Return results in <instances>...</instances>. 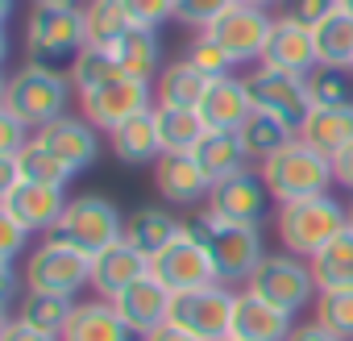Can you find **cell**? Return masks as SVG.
I'll return each mask as SVG.
<instances>
[{"instance_id": "obj_1", "label": "cell", "mask_w": 353, "mask_h": 341, "mask_svg": "<svg viewBox=\"0 0 353 341\" xmlns=\"http://www.w3.org/2000/svg\"><path fill=\"white\" fill-rule=\"evenodd\" d=\"M258 175L270 192L274 204H295V200H312V196H324L332 192L336 175H332V158L320 154L316 146H307L299 133L279 150L270 154L266 162H258Z\"/></svg>"}, {"instance_id": "obj_2", "label": "cell", "mask_w": 353, "mask_h": 341, "mask_svg": "<svg viewBox=\"0 0 353 341\" xmlns=\"http://www.w3.org/2000/svg\"><path fill=\"white\" fill-rule=\"evenodd\" d=\"M183 229L208 250L221 283H233V279H250L254 266L266 258V242H262V225H237V221H225L216 213H196L192 221H183Z\"/></svg>"}, {"instance_id": "obj_3", "label": "cell", "mask_w": 353, "mask_h": 341, "mask_svg": "<svg viewBox=\"0 0 353 341\" xmlns=\"http://www.w3.org/2000/svg\"><path fill=\"white\" fill-rule=\"evenodd\" d=\"M71 75L67 71H50V67H38V63H26L21 71H13L5 79V92H0V108H9L13 117H21L34 133L59 117H67V104H71Z\"/></svg>"}, {"instance_id": "obj_4", "label": "cell", "mask_w": 353, "mask_h": 341, "mask_svg": "<svg viewBox=\"0 0 353 341\" xmlns=\"http://www.w3.org/2000/svg\"><path fill=\"white\" fill-rule=\"evenodd\" d=\"M88 46L83 5H34L26 17V55L38 67L63 71Z\"/></svg>"}, {"instance_id": "obj_5", "label": "cell", "mask_w": 353, "mask_h": 341, "mask_svg": "<svg viewBox=\"0 0 353 341\" xmlns=\"http://www.w3.org/2000/svg\"><path fill=\"white\" fill-rule=\"evenodd\" d=\"M274 229H279V242H283L287 254H299V258L312 262L336 233L349 229V217H345V204L332 192H324V196H312V200L279 204Z\"/></svg>"}, {"instance_id": "obj_6", "label": "cell", "mask_w": 353, "mask_h": 341, "mask_svg": "<svg viewBox=\"0 0 353 341\" xmlns=\"http://www.w3.org/2000/svg\"><path fill=\"white\" fill-rule=\"evenodd\" d=\"M245 291H254V295H262L266 304H274V308H283V312H303V308H312L316 304V295H320V287H316V275H312V262L307 258H299V254H266L258 266H254V275L245 279Z\"/></svg>"}, {"instance_id": "obj_7", "label": "cell", "mask_w": 353, "mask_h": 341, "mask_svg": "<svg viewBox=\"0 0 353 341\" xmlns=\"http://www.w3.org/2000/svg\"><path fill=\"white\" fill-rule=\"evenodd\" d=\"M46 237H59V242L83 250L88 258H96L108 246L125 242V217L108 196H75L67 204L63 221L54 225V233H46Z\"/></svg>"}, {"instance_id": "obj_8", "label": "cell", "mask_w": 353, "mask_h": 341, "mask_svg": "<svg viewBox=\"0 0 353 341\" xmlns=\"http://www.w3.org/2000/svg\"><path fill=\"white\" fill-rule=\"evenodd\" d=\"M26 287L30 291H50V295H71L92 287V258L59 237H42L30 258H26V271H21Z\"/></svg>"}, {"instance_id": "obj_9", "label": "cell", "mask_w": 353, "mask_h": 341, "mask_svg": "<svg viewBox=\"0 0 353 341\" xmlns=\"http://www.w3.org/2000/svg\"><path fill=\"white\" fill-rule=\"evenodd\" d=\"M233 300H237V291L225 287L221 279L192 287V291H179L170 300V324L188 329L200 341H225L229 324H233Z\"/></svg>"}, {"instance_id": "obj_10", "label": "cell", "mask_w": 353, "mask_h": 341, "mask_svg": "<svg viewBox=\"0 0 353 341\" xmlns=\"http://www.w3.org/2000/svg\"><path fill=\"white\" fill-rule=\"evenodd\" d=\"M245 88H250V100L254 108L279 117L283 125H291L295 133L303 129L307 113H312V96H307V75H291V71H274V67H254L245 75Z\"/></svg>"}, {"instance_id": "obj_11", "label": "cell", "mask_w": 353, "mask_h": 341, "mask_svg": "<svg viewBox=\"0 0 353 341\" xmlns=\"http://www.w3.org/2000/svg\"><path fill=\"white\" fill-rule=\"evenodd\" d=\"M150 275L170 291V295H179V291H192V287H204V283H216V266L208 258V250L183 229L174 242H166L154 258H150Z\"/></svg>"}, {"instance_id": "obj_12", "label": "cell", "mask_w": 353, "mask_h": 341, "mask_svg": "<svg viewBox=\"0 0 353 341\" xmlns=\"http://www.w3.org/2000/svg\"><path fill=\"white\" fill-rule=\"evenodd\" d=\"M79 108H83V117H88L100 133H112V129H121L125 121H133V117H141V113L154 108V84L125 75V79L100 88V92L79 96Z\"/></svg>"}, {"instance_id": "obj_13", "label": "cell", "mask_w": 353, "mask_h": 341, "mask_svg": "<svg viewBox=\"0 0 353 341\" xmlns=\"http://www.w3.org/2000/svg\"><path fill=\"white\" fill-rule=\"evenodd\" d=\"M270 30H274V17L266 9H254V5H233L229 13H221L204 34L212 42H221L229 50V59L241 67V63H262V50L270 42Z\"/></svg>"}, {"instance_id": "obj_14", "label": "cell", "mask_w": 353, "mask_h": 341, "mask_svg": "<svg viewBox=\"0 0 353 341\" xmlns=\"http://www.w3.org/2000/svg\"><path fill=\"white\" fill-rule=\"evenodd\" d=\"M67 188H54V184H30V179H17L13 188L0 192V213L17 217L30 233H54V225L63 221L67 213Z\"/></svg>"}, {"instance_id": "obj_15", "label": "cell", "mask_w": 353, "mask_h": 341, "mask_svg": "<svg viewBox=\"0 0 353 341\" xmlns=\"http://www.w3.org/2000/svg\"><path fill=\"white\" fill-rule=\"evenodd\" d=\"M208 213H216V217H225V221H237V225H262L266 221V204H270V192H266V184H262V175L258 170H237V175H225V179H216L212 184V192H208Z\"/></svg>"}, {"instance_id": "obj_16", "label": "cell", "mask_w": 353, "mask_h": 341, "mask_svg": "<svg viewBox=\"0 0 353 341\" xmlns=\"http://www.w3.org/2000/svg\"><path fill=\"white\" fill-rule=\"evenodd\" d=\"M262 67H274V71H291V75H312L320 67L316 59V34L295 21V17H274V30H270V42L262 50Z\"/></svg>"}, {"instance_id": "obj_17", "label": "cell", "mask_w": 353, "mask_h": 341, "mask_svg": "<svg viewBox=\"0 0 353 341\" xmlns=\"http://www.w3.org/2000/svg\"><path fill=\"white\" fill-rule=\"evenodd\" d=\"M46 150H54L75 175L79 170H88L92 162H96V154H100V129L88 121V117H59V121H50V125H42L38 133H34Z\"/></svg>"}, {"instance_id": "obj_18", "label": "cell", "mask_w": 353, "mask_h": 341, "mask_svg": "<svg viewBox=\"0 0 353 341\" xmlns=\"http://www.w3.org/2000/svg\"><path fill=\"white\" fill-rule=\"evenodd\" d=\"M154 188H158V196L166 204L188 208V204L208 200L212 179L204 175V166L196 162V154H162L154 162Z\"/></svg>"}, {"instance_id": "obj_19", "label": "cell", "mask_w": 353, "mask_h": 341, "mask_svg": "<svg viewBox=\"0 0 353 341\" xmlns=\"http://www.w3.org/2000/svg\"><path fill=\"white\" fill-rule=\"evenodd\" d=\"M291 329H295V316H291V312L266 304L262 295H254V291H245V287L237 291L229 337H237V341H287Z\"/></svg>"}, {"instance_id": "obj_20", "label": "cell", "mask_w": 353, "mask_h": 341, "mask_svg": "<svg viewBox=\"0 0 353 341\" xmlns=\"http://www.w3.org/2000/svg\"><path fill=\"white\" fill-rule=\"evenodd\" d=\"M170 291L154 279V275H141L133 287H125L117 300H112V308L121 312V320L137 333V337H145V333H154V329H162L166 320H170Z\"/></svg>"}, {"instance_id": "obj_21", "label": "cell", "mask_w": 353, "mask_h": 341, "mask_svg": "<svg viewBox=\"0 0 353 341\" xmlns=\"http://www.w3.org/2000/svg\"><path fill=\"white\" fill-rule=\"evenodd\" d=\"M196 113L204 117L208 129H229V133H237V129L250 121V113H254L245 75H221V79H212Z\"/></svg>"}, {"instance_id": "obj_22", "label": "cell", "mask_w": 353, "mask_h": 341, "mask_svg": "<svg viewBox=\"0 0 353 341\" xmlns=\"http://www.w3.org/2000/svg\"><path fill=\"white\" fill-rule=\"evenodd\" d=\"M141 275H150V258L141 250H133L129 242H117V246H108L104 254L92 258V291L100 300H117Z\"/></svg>"}, {"instance_id": "obj_23", "label": "cell", "mask_w": 353, "mask_h": 341, "mask_svg": "<svg viewBox=\"0 0 353 341\" xmlns=\"http://www.w3.org/2000/svg\"><path fill=\"white\" fill-rule=\"evenodd\" d=\"M63 341H141V337L121 320V312L112 308V300L96 295L88 304H75V316L63 329Z\"/></svg>"}, {"instance_id": "obj_24", "label": "cell", "mask_w": 353, "mask_h": 341, "mask_svg": "<svg viewBox=\"0 0 353 341\" xmlns=\"http://www.w3.org/2000/svg\"><path fill=\"white\" fill-rule=\"evenodd\" d=\"M108 150L125 162V166H145V162H158L162 158V142H158V121H154V108L125 121L121 129L108 133Z\"/></svg>"}, {"instance_id": "obj_25", "label": "cell", "mask_w": 353, "mask_h": 341, "mask_svg": "<svg viewBox=\"0 0 353 341\" xmlns=\"http://www.w3.org/2000/svg\"><path fill=\"white\" fill-rule=\"evenodd\" d=\"M208 84H212V79H208L204 71H196L188 59L166 63L162 75L154 79V104H166V108H200Z\"/></svg>"}, {"instance_id": "obj_26", "label": "cell", "mask_w": 353, "mask_h": 341, "mask_svg": "<svg viewBox=\"0 0 353 341\" xmlns=\"http://www.w3.org/2000/svg\"><path fill=\"white\" fill-rule=\"evenodd\" d=\"M299 137H303L307 146H316L320 154L332 158L336 150H345V146L353 142V104H349V108H324V104H312V113H307Z\"/></svg>"}, {"instance_id": "obj_27", "label": "cell", "mask_w": 353, "mask_h": 341, "mask_svg": "<svg viewBox=\"0 0 353 341\" xmlns=\"http://www.w3.org/2000/svg\"><path fill=\"white\" fill-rule=\"evenodd\" d=\"M154 121H158V142L162 154H196V146L204 142L208 125L196 108H166L154 104Z\"/></svg>"}, {"instance_id": "obj_28", "label": "cell", "mask_w": 353, "mask_h": 341, "mask_svg": "<svg viewBox=\"0 0 353 341\" xmlns=\"http://www.w3.org/2000/svg\"><path fill=\"white\" fill-rule=\"evenodd\" d=\"M183 233V221L166 213V208H137L133 217H125V242L133 250H141L145 258H154L166 242H174Z\"/></svg>"}, {"instance_id": "obj_29", "label": "cell", "mask_w": 353, "mask_h": 341, "mask_svg": "<svg viewBox=\"0 0 353 341\" xmlns=\"http://www.w3.org/2000/svg\"><path fill=\"white\" fill-rule=\"evenodd\" d=\"M196 162L204 166V175L216 184L225 175H237V170H245L250 154H245V142L241 133H229V129H208L204 142L196 146Z\"/></svg>"}, {"instance_id": "obj_30", "label": "cell", "mask_w": 353, "mask_h": 341, "mask_svg": "<svg viewBox=\"0 0 353 341\" xmlns=\"http://www.w3.org/2000/svg\"><path fill=\"white\" fill-rule=\"evenodd\" d=\"M112 55H117V63H121V71L125 75H133V79H158L162 75V42H158V30H129L117 46H112Z\"/></svg>"}, {"instance_id": "obj_31", "label": "cell", "mask_w": 353, "mask_h": 341, "mask_svg": "<svg viewBox=\"0 0 353 341\" xmlns=\"http://www.w3.org/2000/svg\"><path fill=\"white\" fill-rule=\"evenodd\" d=\"M312 275L320 291H353V229L336 233L312 258Z\"/></svg>"}, {"instance_id": "obj_32", "label": "cell", "mask_w": 353, "mask_h": 341, "mask_svg": "<svg viewBox=\"0 0 353 341\" xmlns=\"http://www.w3.org/2000/svg\"><path fill=\"white\" fill-rule=\"evenodd\" d=\"M67 75H71V84H75V92H79V96L100 92V88H108V84L125 79V71H121L117 55H112V50H104V46H83V50L75 55V63L67 67Z\"/></svg>"}, {"instance_id": "obj_33", "label": "cell", "mask_w": 353, "mask_h": 341, "mask_svg": "<svg viewBox=\"0 0 353 341\" xmlns=\"http://www.w3.org/2000/svg\"><path fill=\"white\" fill-rule=\"evenodd\" d=\"M13 316H21V320L46 329V333H59L63 337V329L75 316V300L71 295H50V291H30L26 287L21 300H17V308H13Z\"/></svg>"}, {"instance_id": "obj_34", "label": "cell", "mask_w": 353, "mask_h": 341, "mask_svg": "<svg viewBox=\"0 0 353 341\" xmlns=\"http://www.w3.org/2000/svg\"><path fill=\"white\" fill-rule=\"evenodd\" d=\"M129 30L133 26H129V17L121 9V0H83V34H88V46L112 50Z\"/></svg>"}, {"instance_id": "obj_35", "label": "cell", "mask_w": 353, "mask_h": 341, "mask_svg": "<svg viewBox=\"0 0 353 341\" xmlns=\"http://www.w3.org/2000/svg\"><path fill=\"white\" fill-rule=\"evenodd\" d=\"M237 133H241V142H245L250 162H266L270 154H279V150L295 137V129H291V125H283L279 117H270V113H262V108H254V113H250V121H245Z\"/></svg>"}, {"instance_id": "obj_36", "label": "cell", "mask_w": 353, "mask_h": 341, "mask_svg": "<svg viewBox=\"0 0 353 341\" xmlns=\"http://www.w3.org/2000/svg\"><path fill=\"white\" fill-rule=\"evenodd\" d=\"M312 34H316L320 67H349L353 71V17L345 9H336L328 21H320Z\"/></svg>"}, {"instance_id": "obj_37", "label": "cell", "mask_w": 353, "mask_h": 341, "mask_svg": "<svg viewBox=\"0 0 353 341\" xmlns=\"http://www.w3.org/2000/svg\"><path fill=\"white\" fill-rule=\"evenodd\" d=\"M13 166H17V179H30V184H54V188H67V184L75 179V170H71L54 150H46L38 137L13 158Z\"/></svg>"}, {"instance_id": "obj_38", "label": "cell", "mask_w": 353, "mask_h": 341, "mask_svg": "<svg viewBox=\"0 0 353 341\" xmlns=\"http://www.w3.org/2000/svg\"><path fill=\"white\" fill-rule=\"evenodd\" d=\"M307 96H312V104H324V108H349L353 104V71L349 67H316L307 75Z\"/></svg>"}, {"instance_id": "obj_39", "label": "cell", "mask_w": 353, "mask_h": 341, "mask_svg": "<svg viewBox=\"0 0 353 341\" xmlns=\"http://www.w3.org/2000/svg\"><path fill=\"white\" fill-rule=\"evenodd\" d=\"M312 312L336 341H353V291H320Z\"/></svg>"}, {"instance_id": "obj_40", "label": "cell", "mask_w": 353, "mask_h": 341, "mask_svg": "<svg viewBox=\"0 0 353 341\" xmlns=\"http://www.w3.org/2000/svg\"><path fill=\"white\" fill-rule=\"evenodd\" d=\"M188 63L196 67V71H204L208 79H221V75H233V59H229V50L221 46V42H212L204 30L192 38V46H188Z\"/></svg>"}, {"instance_id": "obj_41", "label": "cell", "mask_w": 353, "mask_h": 341, "mask_svg": "<svg viewBox=\"0 0 353 341\" xmlns=\"http://www.w3.org/2000/svg\"><path fill=\"white\" fill-rule=\"evenodd\" d=\"M121 9L129 17V26L137 30H158L162 21H170L179 13V0H121Z\"/></svg>"}, {"instance_id": "obj_42", "label": "cell", "mask_w": 353, "mask_h": 341, "mask_svg": "<svg viewBox=\"0 0 353 341\" xmlns=\"http://www.w3.org/2000/svg\"><path fill=\"white\" fill-rule=\"evenodd\" d=\"M237 5V0H179V17L183 26H192V30H208L221 13H229Z\"/></svg>"}, {"instance_id": "obj_43", "label": "cell", "mask_w": 353, "mask_h": 341, "mask_svg": "<svg viewBox=\"0 0 353 341\" xmlns=\"http://www.w3.org/2000/svg\"><path fill=\"white\" fill-rule=\"evenodd\" d=\"M30 142H34V129L9 108H0V158H17Z\"/></svg>"}, {"instance_id": "obj_44", "label": "cell", "mask_w": 353, "mask_h": 341, "mask_svg": "<svg viewBox=\"0 0 353 341\" xmlns=\"http://www.w3.org/2000/svg\"><path fill=\"white\" fill-rule=\"evenodd\" d=\"M30 242H34V233H30L17 217L0 213V262H17V258L30 250Z\"/></svg>"}, {"instance_id": "obj_45", "label": "cell", "mask_w": 353, "mask_h": 341, "mask_svg": "<svg viewBox=\"0 0 353 341\" xmlns=\"http://www.w3.org/2000/svg\"><path fill=\"white\" fill-rule=\"evenodd\" d=\"M341 9V0H287V17L303 21L307 30H316L320 21H328Z\"/></svg>"}, {"instance_id": "obj_46", "label": "cell", "mask_w": 353, "mask_h": 341, "mask_svg": "<svg viewBox=\"0 0 353 341\" xmlns=\"http://www.w3.org/2000/svg\"><path fill=\"white\" fill-rule=\"evenodd\" d=\"M0 341H63L59 333H46L21 316H5V324H0Z\"/></svg>"}, {"instance_id": "obj_47", "label": "cell", "mask_w": 353, "mask_h": 341, "mask_svg": "<svg viewBox=\"0 0 353 341\" xmlns=\"http://www.w3.org/2000/svg\"><path fill=\"white\" fill-rule=\"evenodd\" d=\"M332 175H336V184H341V188H349V192H353V142H349L345 150H336V154H332Z\"/></svg>"}, {"instance_id": "obj_48", "label": "cell", "mask_w": 353, "mask_h": 341, "mask_svg": "<svg viewBox=\"0 0 353 341\" xmlns=\"http://www.w3.org/2000/svg\"><path fill=\"white\" fill-rule=\"evenodd\" d=\"M287 341H336V337H332L320 320H303V324H295V329H291V337H287Z\"/></svg>"}, {"instance_id": "obj_49", "label": "cell", "mask_w": 353, "mask_h": 341, "mask_svg": "<svg viewBox=\"0 0 353 341\" xmlns=\"http://www.w3.org/2000/svg\"><path fill=\"white\" fill-rule=\"evenodd\" d=\"M141 341H200V337H192L188 329H179V324H170V320H166L162 329H154V333H145Z\"/></svg>"}, {"instance_id": "obj_50", "label": "cell", "mask_w": 353, "mask_h": 341, "mask_svg": "<svg viewBox=\"0 0 353 341\" xmlns=\"http://www.w3.org/2000/svg\"><path fill=\"white\" fill-rule=\"evenodd\" d=\"M237 5H254V9H274V5H287V0H237Z\"/></svg>"}, {"instance_id": "obj_51", "label": "cell", "mask_w": 353, "mask_h": 341, "mask_svg": "<svg viewBox=\"0 0 353 341\" xmlns=\"http://www.w3.org/2000/svg\"><path fill=\"white\" fill-rule=\"evenodd\" d=\"M34 5H79V0H34Z\"/></svg>"}, {"instance_id": "obj_52", "label": "cell", "mask_w": 353, "mask_h": 341, "mask_svg": "<svg viewBox=\"0 0 353 341\" xmlns=\"http://www.w3.org/2000/svg\"><path fill=\"white\" fill-rule=\"evenodd\" d=\"M345 217H349V229H353V196H349V204H345Z\"/></svg>"}, {"instance_id": "obj_53", "label": "cell", "mask_w": 353, "mask_h": 341, "mask_svg": "<svg viewBox=\"0 0 353 341\" xmlns=\"http://www.w3.org/2000/svg\"><path fill=\"white\" fill-rule=\"evenodd\" d=\"M341 9H345V13H349V17H353V0H341Z\"/></svg>"}, {"instance_id": "obj_54", "label": "cell", "mask_w": 353, "mask_h": 341, "mask_svg": "<svg viewBox=\"0 0 353 341\" xmlns=\"http://www.w3.org/2000/svg\"><path fill=\"white\" fill-rule=\"evenodd\" d=\"M225 341H237V337H225Z\"/></svg>"}]
</instances>
